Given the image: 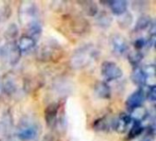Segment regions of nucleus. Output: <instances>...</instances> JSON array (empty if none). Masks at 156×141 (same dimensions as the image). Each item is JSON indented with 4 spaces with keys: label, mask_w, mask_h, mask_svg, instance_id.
<instances>
[{
    "label": "nucleus",
    "mask_w": 156,
    "mask_h": 141,
    "mask_svg": "<svg viewBox=\"0 0 156 141\" xmlns=\"http://www.w3.org/2000/svg\"><path fill=\"white\" fill-rule=\"evenodd\" d=\"M71 30L76 34H85L89 30V23L84 17H75L71 20Z\"/></svg>",
    "instance_id": "obj_13"
},
{
    "label": "nucleus",
    "mask_w": 156,
    "mask_h": 141,
    "mask_svg": "<svg viewBox=\"0 0 156 141\" xmlns=\"http://www.w3.org/2000/svg\"><path fill=\"white\" fill-rule=\"evenodd\" d=\"M59 110V105L58 103H52L48 105L45 109V121L49 128H54L58 121V115Z\"/></svg>",
    "instance_id": "obj_8"
},
{
    "label": "nucleus",
    "mask_w": 156,
    "mask_h": 141,
    "mask_svg": "<svg viewBox=\"0 0 156 141\" xmlns=\"http://www.w3.org/2000/svg\"><path fill=\"white\" fill-rule=\"evenodd\" d=\"M38 8L35 2L23 1L18 6V19L22 25L28 24L37 20Z\"/></svg>",
    "instance_id": "obj_5"
},
{
    "label": "nucleus",
    "mask_w": 156,
    "mask_h": 141,
    "mask_svg": "<svg viewBox=\"0 0 156 141\" xmlns=\"http://www.w3.org/2000/svg\"><path fill=\"white\" fill-rule=\"evenodd\" d=\"M39 83H40V80L38 79H35V78L26 79L24 80V90H26L27 93H31L38 89L41 86Z\"/></svg>",
    "instance_id": "obj_26"
},
{
    "label": "nucleus",
    "mask_w": 156,
    "mask_h": 141,
    "mask_svg": "<svg viewBox=\"0 0 156 141\" xmlns=\"http://www.w3.org/2000/svg\"><path fill=\"white\" fill-rule=\"evenodd\" d=\"M101 72L104 80L107 82L119 80L122 78V73H123L122 68L118 64L110 61H106L102 62Z\"/></svg>",
    "instance_id": "obj_6"
},
{
    "label": "nucleus",
    "mask_w": 156,
    "mask_h": 141,
    "mask_svg": "<svg viewBox=\"0 0 156 141\" xmlns=\"http://www.w3.org/2000/svg\"><path fill=\"white\" fill-rule=\"evenodd\" d=\"M95 95L101 99H110L112 97V90L110 85L103 81L96 83L94 86Z\"/></svg>",
    "instance_id": "obj_17"
},
{
    "label": "nucleus",
    "mask_w": 156,
    "mask_h": 141,
    "mask_svg": "<svg viewBox=\"0 0 156 141\" xmlns=\"http://www.w3.org/2000/svg\"><path fill=\"white\" fill-rule=\"evenodd\" d=\"M1 88L5 95H6L7 96H11L16 92L17 85L15 79L11 75H6L3 79V82H1Z\"/></svg>",
    "instance_id": "obj_14"
},
{
    "label": "nucleus",
    "mask_w": 156,
    "mask_h": 141,
    "mask_svg": "<svg viewBox=\"0 0 156 141\" xmlns=\"http://www.w3.org/2000/svg\"><path fill=\"white\" fill-rule=\"evenodd\" d=\"M145 97L152 103H154L156 100V86H149L148 91L145 94Z\"/></svg>",
    "instance_id": "obj_28"
},
{
    "label": "nucleus",
    "mask_w": 156,
    "mask_h": 141,
    "mask_svg": "<svg viewBox=\"0 0 156 141\" xmlns=\"http://www.w3.org/2000/svg\"><path fill=\"white\" fill-rule=\"evenodd\" d=\"M114 117H109L107 116L96 119L93 123V128L97 132H110L114 130Z\"/></svg>",
    "instance_id": "obj_10"
},
{
    "label": "nucleus",
    "mask_w": 156,
    "mask_h": 141,
    "mask_svg": "<svg viewBox=\"0 0 156 141\" xmlns=\"http://www.w3.org/2000/svg\"><path fill=\"white\" fill-rule=\"evenodd\" d=\"M14 127V120L9 111L5 112L0 119V134L5 137H9Z\"/></svg>",
    "instance_id": "obj_11"
},
{
    "label": "nucleus",
    "mask_w": 156,
    "mask_h": 141,
    "mask_svg": "<svg viewBox=\"0 0 156 141\" xmlns=\"http://www.w3.org/2000/svg\"><path fill=\"white\" fill-rule=\"evenodd\" d=\"M40 128L37 123L30 119L22 120L16 128V135L22 141H33L39 136Z\"/></svg>",
    "instance_id": "obj_2"
},
{
    "label": "nucleus",
    "mask_w": 156,
    "mask_h": 141,
    "mask_svg": "<svg viewBox=\"0 0 156 141\" xmlns=\"http://www.w3.org/2000/svg\"><path fill=\"white\" fill-rule=\"evenodd\" d=\"M142 141H145V140H142Z\"/></svg>",
    "instance_id": "obj_33"
},
{
    "label": "nucleus",
    "mask_w": 156,
    "mask_h": 141,
    "mask_svg": "<svg viewBox=\"0 0 156 141\" xmlns=\"http://www.w3.org/2000/svg\"><path fill=\"white\" fill-rule=\"evenodd\" d=\"M78 4L80 6L82 12L89 17H96V15L99 13V7L95 2L80 1V2H78Z\"/></svg>",
    "instance_id": "obj_19"
},
{
    "label": "nucleus",
    "mask_w": 156,
    "mask_h": 141,
    "mask_svg": "<svg viewBox=\"0 0 156 141\" xmlns=\"http://www.w3.org/2000/svg\"><path fill=\"white\" fill-rule=\"evenodd\" d=\"M18 28L16 24H10L5 31V38L6 41H15L16 38L18 36Z\"/></svg>",
    "instance_id": "obj_24"
},
{
    "label": "nucleus",
    "mask_w": 156,
    "mask_h": 141,
    "mask_svg": "<svg viewBox=\"0 0 156 141\" xmlns=\"http://www.w3.org/2000/svg\"><path fill=\"white\" fill-rule=\"evenodd\" d=\"M63 50L61 47L54 42L48 41L43 44L37 51V59L40 61H53L55 60H58L62 56Z\"/></svg>",
    "instance_id": "obj_4"
},
{
    "label": "nucleus",
    "mask_w": 156,
    "mask_h": 141,
    "mask_svg": "<svg viewBox=\"0 0 156 141\" xmlns=\"http://www.w3.org/2000/svg\"><path fill=\"white\" fill-rule=\"evenodd\" d=\"M36 42L37 41L33 39L31 37L27 35H23L22 37L18 39L16 42V46L22 54L23 52H28L32 49H34V47L36 46Z\"/></svg>",
    "instance_id": "obj_15"
},
{
    "label": "nucleus",
    "mask_w": 156,
    "mask_h": 141,
    "mask_svg": "<svg viewBox=\"0 0 156 141\" xmlns=\"http://www.w3.org/2000/svg\"><path fill=\"white\" fill-rule=\"evenodd\" d=\"M128 60L130 61V63L133 65V68L140 66V63L142 62L143 59H144V54L141 51L135 50V51H132L128 53Z\"/></svg>",
    "instance_id": "obj_25"
},
{
    "label": "nucleus",
    "mask_w": 156,
    "mask_h": 141,
    "mask_svg": "<svg viewBox=\"0 0 156 141\" xmlns=\"http://www.w3.org/2000/svg\"><path fill=\"white\" fill-rule=\"evenodd\" d=\"M153 22V19L148 15H142L136 21V24L134 26L133 31L134 32H140L143 30H145L150 28L151 24Z\"/></svg>",
    "instance_id": "obj_22"
},
{
    "label": "nucleus",
    "mask_w": 156,
    "mask_h": 141,
    "mask_svg": "<svg viewBox=\"0 0 156 141\" xmlns=\"http://www.w3.org/2000/svg\"><path fill=\"white\" fill-rule=\"evenodd\" d=\"M21 52L16 41H6L0 48V60L7 66H15L18 63Z\"/></svg>",
    "instance_id": "obj_3"
},
{
    "label": "nucleus",
    "mask_w": 156,
    "mask_h": 141,
    "mask_svg": "<svg viewBox=\"0 0 156 141\" xmlns=\"http://www.w3.org/2000/svg\"><path fill=\"white\" fill-rule=\"evenodd\" d=\"M99 56V50L93 44H85L74 50L70 59L69 65L75 70L88 67Z\"/></svg>",
    "instance_id": "obj_1"
},
{
    "label": "nucleus",
    "mask_w": 156,
    "mask_h": 141,
    "mask_svg": "<svg viewBox=\"0 0 156 141\" xmlns=\"http://www.w3.org/2000/svg\"><path fill=\"white\" fill-rule=\"evenodd\" d=\"M0 89H1V79H0Z\"/></svg>",
    "instance_id": "obj_32"
},
{
    "label": "nucleus",
    "mask_w": 156,
    "mask_h": 141,
    "mask_svg": "<svg viewBox=\"0 0 156 141\" xmlns=\"http://www.w3.org/2000/svg\"><path fill=\"white\" fill-rule=\"evenodd\" d=\"M105 4L109 6L110 9L114 15L121 16L127 11L128 3L124 0H113L106 2Z\"/></svg>",
    "instance_id": "obj_18"
},
{
    "label": "nucleus",
    "mask_w": 156,
    "mask_h": 141,
    "mask_svg": "<svg viewBox=\"0 0 156 141\" xmlns=\"http://www.w3.org/2000/svg\"><path fill=\"white\" fill-rule=\"evenodd\" d=\"M110 44L112 52L117 56H122L129 50V44L126 39L120 34L112 35L110 39Z\"/></svg>",
    "instance_id": "obj_7"
},
{
    "label": "nucleus",
    "mask_w": 156,
    "mask_h": 141,
    "mask_svg": "<svg viewBox=\"0 0 156 141\" xmlns=\"http://www.w3.org/2000/svg\"><path fill=\"white\" fill-rule=\"evenodd\" d=\"M133 46L136 49V50L140 51L142 49H144L146 46V39L144 38L140 37L133 41Z\"/></svg>",
    "instance_id": "obj_29"
},
{
    "label": "nucleus",
    "mask_w": 156,
    "mask_h": 141,
    "mask_svg": "<svg viewBox=\"0 0 156 141\" xmlns=\"http://www.w3.org/2000/svg\"><path fill=\"white\" fill-rule=\"evenodd\" d=\"M41 141H54V137L51 134H48L42 139Z\"/></svg>",
    "instance_id": "obj_30"
},
{
    "label": "nucleus",
    "mask_w": 156,
    "mask_h": 141,
    "mask_svg": "<svg viewBox=\"0 0 156 141\" xmlns=\"http://www.w3.org/2000/svg\"><path fill=\"white\" fill-rule=\"evenodd\" d=\"M112 23V17L111 15H109L108 12L106 11H99V13L96 15V24L102 28H109Z\"/></svg>",
    "instance_id": "obj_21"
},
{
    "label": "nucleus",
    "mask_w": 156,
    "mask_h": 141,
    "mask_svg": "<svg viewBox=\"0 0 156 141\" xmlns=\"http://www.w3.org/2000/svg\"><path fill=\"white\" fill-rule=\"evenodd\" d=\"M133 23V16L129 12H125L124 14L120 16L119 26L122 28H129Z\"/></svg>",
    "instance_id": "obj_27"
},
{
    "label": "nucleus",
    "mask_w": 156,
    "mask_h": 141,
    "mask_svg": "<svg viewBox=\"0 0 156 141\" xmlns=\"http://www.w3.org/2000/svg\"><path fill=\"white\" fill-rule=\"evenodd\" d=\"M131 115L122 113L114 120V130L118 133H125L132 122Z\"/></svg>",
    "instance_id": "obj_12"
},
{
    "label": "nucleus",
    "mask_w": 156,
    "mask_h": 141,
    "mask_svg": "<svg viewBox=\"0 0 156 141\" xmlns=\"http://www.w3.org/2000/svg\"><path fill=\"white\" fill-rule=\"evenodd\" d=\"M145 99V92L143 88H138L126 100V107L132 112L133 110L141 107Z\"/></svg>",
    "instance_id": "obj_9"
},
{
    "label": "nucleus",
    "mask_w": 156,
    "mask_h": 141,
    "mask_svg": "<svg viewBox=\"0 0 156 141\" xmlns=\"http://www.w3.org/2000/svg\"><path fill=\"white\" fill-rule=\"evenodd\" d=\"M0 141H14L12 139H10L9 137H5V138H2L0 139Z\"/></svg>",
    "instance_id": "obj_31"
},
{
    "label": "nucleus",
    "mask_w": 156,
    "mask_h": 141,
    "mask_svg": "<svg viewBox=\"0 0 156 141\" xmlns=\"http://www.w3.org/2000/svg\"><path fill=\"white\" fill-rule=\"evenodd\" d=\"M131 79L135 85H137L139 88H143L146 84L147 81V77L143 70V67L138 66L133 68V72L131 74Z\"/></svg>",
    "instance_id": "obj_16"
},
{
    "label": "nucleus",
    "mask_w": 156,
    "mask_h": 141,
    "mask_svg": "<svg viewBox=\"0 0 156 141\" xmlns=\"http://www.w3.org/2000/svg\"><path fill=\"white\" fill-rule=\"evenodd\" d=\"M27 35L31 37L33 39H35L37 41L42 34V26L39 23V21L36 20V21L28 24L27 26Z\"/></svg>",
    "instance_id": "obj_20"
},
{
    "label": "nucleus",
    "mask_w": 156,
    "mask_h": 141,
    "mask_svg": "<svg viewBox=\"0 0 156 141\" xmlns=\"http://www.w3.org/2000/svg\"><path fill=\"white\" fill-rule=\"evenodd\" d=\"M144 131V124L141 121L133 120V125L131 128V129L128 133V136H127L128 140H133V139H136L137 137L142 135Z\"/></svg>",
    "instance_id": "obj_23"
}]
</instances>
